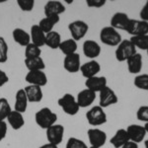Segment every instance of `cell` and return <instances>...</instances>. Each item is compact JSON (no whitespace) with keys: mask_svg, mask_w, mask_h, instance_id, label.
Instances as JSON below:
<instances>
[{"mask_svg":"<svg viewBox=\"0 0 148 148\" xmlns=\"http://www.w3.org/2000/svg\"><path fill=\"white\" fill-rule=\"evenodd\" d=\"M83 53L89 58H96L101 54V47L95 40H87L83 44Z\"/></svg>","mask_w":148,"mask_h":148,"instance_id":"obj_18","label":"cell"},{"mask_svg":"<svg viewBox=\"0 0 148 148\" xmlns=\"http://www.w3.org/2000/svg\"><path fill=\"white\" fill-rule=\"evenodd\" d=\"M8 59V45L3 37H0V63H4Z\"/></svg>","mask_w":148,"mask_h":148,"instance_id":"obj_35","label":"cell"},{"mask_svg":"<svg viewBox=\"0 0 148 148\" xmlns=\"http://www.w3.org/2000/svg\"><path fill=\"white\" fill-rule=\"evenodd\" d=\"M27 95L28 101L31 103H39L42 99V88L36 85H28L24 88Z\"/></svg>","mask_w":148,"mask_h":148,"instance_id":"obj_23","label":"cell"},{"mask_svg":"<svg viewBox=\"0 0 148 148\" xmlns=\"http://www.w3.org/2000/svg\"><path fill=\"white\" fill-rule=\"evenodd\" d=\"M126 32L131 37H137V36L148 35V23L142 20H134L130 19Z\"/></svg>","mask_w":148,"mask_h":148,"instance_id":"obj_8","label":"cell"},{"mask_svg":"<svg viewBox=\"0 0 148 148\" xmlns=\"http://www.w3.org/2000/svg\"><path fill=\"white\" fill-rule=\"evenodd\" d=\"M100 70H101V65L96 60L88 61V62L82 64L80 67L81 73H82L83 77H85L86 79L97 76V74L100 72Z\"/></svg>","mask_w":148,"mask_h":148,"instance_id":"obj_15","label":"cell"},{"mask_svg":"<svg viewBox=\"0 0 148 148\" xmlns=\"http://www.w3.org/2000/svg\"><path fill=\"white\" fill-rule=\"evenodd\" d=\"M95 99H96V93L86 88L78 93L76 101L78 103L79 108H87V107L91 106Z\"/></svg>","mask_w":148,"mask_h":148,"instance_id":"obj_16","label":"cell"},{"mask_svg":"<svg viewBox=\"0 0 148 148\" xmlns=\"http://www.w3.org/2000/svg\"><path fill=\"white\" fill-rule=\"evenodd\" d=\"M89 148H96V147H93V146H91V147H89Z\"/></svg>","mask_w":148,"mask_h":148,"instance_id":"obj_48","label":"cell"},{"mask_svg":"<svg viewBox=\"0 0 148 148\" xmlns=\"http://www.w3.org/2000/svg\"><path fill=\"white\" fill-rule=\"evenodd\" d=\"M28 98L27 95H26V92L24 89H20L18 90L17 93H16V99H15V111L19 112V113L23 114L26 112L28 107Z\"/></svg>","mask_w":148,"mask_h":148,"instance_id":"obj_24","label":"cell"},{"mask_svg":"<svg viewBox=\"0 0 148 148\" xmlns=\"http://www.w3.org/2000/svg\"><path fill=\"white\" fill-rule=\"evenodd\" d=\"M139 16L142 21H145V22L148 23V0L146 1V3L144 4V6L142 7L141 11L139 13Z\"/></svg>","mask_w":148,"mask_h":148,"instance_id":"obj_40","label":"cell"},{"mask_svg":"<svg viewBox=\"0 0 148 148\" xmlns=\"http://www.w3.org/2000/svg\"><path fill=\"white\" fill-rule=\"evenodd\" d=\"M0 99H1V98H0Z\"/></svg>","mask_w":148,"mask_h":148,"instance_id":"obj_50","label":"cell"},{"mask_svg":"<svg viewBox=\"0 0 148 148\" xmlns=\"http://www.w3.org/2000/svg\"><path fill=\"white\" fill-rule=\"evenodd\" d=\"M31 42L37 47L46 46V34L42 31L39 25H34L31 28Z\"/></svg>","mask_w":148,"mask_h":148,"instance_id":"obj_20","label":"cell"},{"mask_svg":"<svg viewBox=\"0 0 148 148\" xmlns=\"http://www.w3.org/2000/svg\"><path fill=\"white\" fill-rule=\"evenodd\" d=\"M6 0H0V3H2V2H5Z\"/></svg>","mask_w":148,"mask_h":148,"instance_id":"obj_47","label":"cell"},{"mask_svg":"<svg viewBox=\"0 0 148 148\" xmlns=\"http://www.w3.org/2000/svg\"><path fill=\"white\" fill-rule=\"evenodd\" d=\"M100 93V107L101 108H108V107L118 103V97L113 89L110 87H105Z\"/></svg>","mask_w":148,"mask_h":148,"instance_id":"obj_10","label":"cell"},{"mask_svg":"<svg viewBox=\"0 0 148 148\" xmlns=\"http://www.w3.org/2000/svg\"><path fill=\"white\" fill-rule=\"evenodd\" d=\"M65 148H88L83 140L76 137H70L67 140Z\"/></svg>","mask_w":148,"mask_h":148,"instance_id":"obj_36","label":"cell"},{"mask_svg":"<svg viewBox=\"0 0 148 148\" xmlns=\"http://www.w3.org/2000/svg\"><path fill=\"white\" fill-rule=\"evenodd\" d=\"M12 112V109L8 101L5 98L0 99V121H4L8 118V116Z\"/></svg>","mask_w":148,"mask_h":148,"instance_id":"obj_32","label":"cell"},{"mask_svg":"<svg viewBox=\"0 0 148 148\" xmlns=\"http://www.w3.org/2000/svg\"><path fill=\"white\" fill-rule=\"evenodd\" d=\"M35 121L40 128L47 130L51 125H56L57 116L49 108H42L36 113Z\"/></svg>","mask_w":148,"mask_h":148,"instance_id":"obj_1","label":"cell"},{"mask_svg":"<svg viewBox=\"0 0 148 148\" xmlns=\"http://www.w3.org/2000/svg\"><path fill=\"white\" fill-rule=\"evenodd\" d=\"M130 21V18L128 17L127 14L123 13V12H116L111 19V27H113L116 30L126 31Z\"/></svg>","mask_w":148,"mask_h":148,"instance_id":"obj_13","label":"cell"},{"mask_svg":"<svg viewBox=\"0 0 148 148\" xmlns=\"http://www.w3.org/2000/svg\"><path fill=\"white\" fill-rule=\"evenodd\" d=\"M61 44V37L56 31H51V32L46 34V46L51 47L52 49H58Z\"/></svg>","mask_w":148,"mask_h":148,"instance_id":"obj_29","label":"cell"},{"mask_svg":"<svg viewBox=\"0 0 148 148\" xmlns=\"http://www.w3.org/2000/svg\"><path fill=\"white\" fill-rule=\"evenodd\" d=\"M8 81H9V77L7 76V74L3 70L0 69V87L4 86Z\"/></svg>","mask_w":148,"mask_h":148,"instance_id":"obj_42","label":"cell"},{"mask_svg":"<svg viewBox=\"0 0 148 148\" xmlns=\"http://www.w3.org/2000/svg\"><path fill=\"white\" fill-rule=\"evenodd\" d=\"M18 6L20 7V9L22 11L25 12H30L34 9L35 6V1L34 0H18L17 1Z\"/></svg>","mask_w":148,"mask_h":148,"instance_id":"obj_37","label":"cell"},{"mask_svg":"<svg viewBox=\"0 0 148 148\" xmlns=\"http://www.w3.org/2000/svg\"><path fill=\"white\" fill-rule=\"evenodd\" d=\"M86 4L91 8H101L106 4V0H87Z\"/></svg>","mask_w":148,"mask_h":148,"instance_id":"obj_39","label":"cell"},{"mask_svg":"<svg viewBox=\"0 0 148 148\" xmlns=\"http://www.w3.org/2000/svg\"><path fill=\"white\" fill-rule=\"evenodd\" d=\"M88 139L91 144V146L96 148H101L104 146L107 141V134L105 131L99 128H90L88 130Z\"/></svg>","mask_w":148,"mask_h":148,"instance_id":"obj_7","label":"cell"},{"mask_svg":"<svg viewBox=\"0 0 148 148\" xmlns=\"http://www.w3.org/2000/svg\"><path fill=\"white\" fill-rule=\"evenodd\" d=\"M86 119L90 125L99 126L107 123V114L104 109L100 106H95L86 113Z\"/></svg>","mask_w":148,"mask_h":148,"instance_id":"obj_4","label":"cell"},{"mask_svg":"<svg viewBox=\"0 0 148 148\" xmlns=\"http://www.w3.org/2000/svg\"><path fill=\"white\" fill-rule=\"evenodd\" d=\"M26 81L30 85H36L39 87L46 86L47 83V77L46 73L42 70L38 71H29L26 75Z\"/></svg>","mask_w":148,"mask_h":148,"instance_id":"obj_12","label":"cell"},{"mask_svg":"<svg viewBox=\"0 0 148 148\" xmlns=\"http://www.w3.org/2000/svg\"><path fill=\"white\" fill-rule=\"evenodd\" d=\"M100 40L103 44L110 47H118L121 42V36L118 30L111 26L103 28L100 32Z\"/></svg>","mask_w":148,"mask_h":148,"instance_id":"obj_2","label":"cell"},{"mask_svg":"<svg viewBox=\"0 0 148 148\" xmlns=\"http://www.w3.org/2000/svg\"><path fill=\"white\" fill-rule=\"evenodd\" d=\"M64 135V127L61 125H53L47 130V138L49 143L58 145L62 142Z\"/></svg>","mask_w":148,"mask_h":148,"instance_id":"obj_9","label":"cell"},{"mask_svg":"<svg viewBox=\"0 0 148 148\" xmlns=\"http://www.w3.org/2000/svg\"><path fill=\"white\" fill-rule=\"evenodd\" d=\"M147 51V56H148V49H147V51Z\"/></svg>","mask_w":148,"mask_h":148,"instance_id":"obj_49","label":"cell"},{"mask_svg":"<svg viewBox=\"0 0 148 148\" xmlns=\"http://www.w3.org/2000/svg\"><path fill=\"white\" fill-rule=\"evenodd\" d=\"M130 40L134 45V47L136 49H143V51H147L148 49V35L131 37Z\"/></svg>","mask_w":148,"mask_h":148,"instance_id":"obj_31","label":"cell"},{"mask_svg":"<svg viewBox=\"0 0 148 148\" xmlns=\"http://www.w3.org/2000/svg\"><path fill=\"white\" fill-rule=\"evenodd\" d=\"M136 53V47L130 40H123L116 49V58L118 61H126L130 56Z\"/></svg>","mask_w":148,"mask_h":148,"instance_id":"obj_3","label":"cell"},{"mask_svg":"<svg viewBox=\"0 0 148 148\" xmlns=\"http://www.w3.org/2000/svg\"><path fill=\"white\" fill-rule=\"evenodd\" d=\"M58 49H60V51L62 52V53L65 54V56H69V54H72L76 52V49H77V42L73 39L65 40H63V42H61Z\"/></svg>","mask_w":148,"mask_h":148,"instance_id":"obj_30","label":"cell"},{"mask_svg":"<svg viewBox=\"0 0 148 148\" xmlns=\"http://www.w3.org/2000/svg\"><path fill=\"white\" fill-rule=\"evenodd\" d=\"M7 120H8V123H9V125H11V127L15 130H20V128L25 125L23 114L19 113V112H16V111H12L10 114L8 116V118H7Z\"/></svg>","mask_w":148,"mask_h":148,"instance_id":"obj_26","label":"cell"},{"mask_svg":"<svg viewBox=\"0 0 148 148\" xmlns=\"http://www.w3.org/2000/svg\"><path fill=\"white\" fill-rule=\"evenodd\" d=\"M58 105L65 114L69 116H75L79 112V106L76 99L71 94H64L60 99H58Z\"/></svg>","mask_w":148,"mask_h":148,"instance_id":"obj_5","label":"cell"},{"mask_svg":"<svg viewBox=\"0 0 148 148\" xmlns=\"http://www.w3.org/2000/svg\"><path fill=\"white\" fill-rule=\"evenodd\" d=\"M134 85L138 89L148 91V74H139L134 78Z\"/></svg>","mask_w":148,"mask_h":148,"instance_id":"obj_34","label":"cell"},{"mask_svg":"<svg viewBox=\"0 0 148 148\" xmlns=\"http://www.w3.org/2000/svg\"><path fill=\"white\" fill-rule=\"evenodd\" d=\"M80 56L78 53H72L66 56L63 60V66L66 71L69 73H76L80 70Z\"/></svg>","mask_w":148,"mask_h":148,"instance_id":"obj_14","label":"cell"},{"mask_svg":"<svg viewBox=\"0 0 148 148\" xmlns=\"http://www.w3.org/2000/svg\"><path fill=\"white\" fill-rule=\"evenodd\" d=\"M42 54V49L34 44H29L25 49V56L26 58H34L39 57Z\"/></svg>","mask_w":148,"mask_h":148,"instance_id":"obj_33","label":"cell"},{"mask_svg":"<svg viewBox=\"0 0 148 148\" xmlns=\"http://www.w3.org/2000/svg\"><path fill=\"white\" fill-rule=\"evenodd\" d=\"M13 36V40L17 42L18 45H20L21 47H27L29 44H31V36L26 32L25 30L21 28H17L13 31L12 33Z\"/></svg>","mask_w":148,"mask_h":148,"instance_id":"obj_25","label":"cell"},{"mask_svg":"<svg viewBox=\"0 0 148 148\" xmlns=\"http://www.w3.org/2000/svg\"><path fill=\"white\" fill-rule=\"evenodd\" d=\"M144 146H145V148H148V139H147V140H145V142H144Z\"/></svg>","mask_w":148,"mask_h":148,"instance_id":"obj_46","label":"cell"},{"mask_svg":"<svg viewBox=\"0 0 148 148\" xmlns=\"http://www.w3.org/2000/svg\"><path fill=\"white\" fill-rule=\"evenodd\" d=\"M39 148H58V146L54 144H51V143H47V144L42 145V146Z\"/></svg>","mask_w":148,"mask_h":148,"instance_id":"obj_44","label":"cell"},{"mask_svg":"<svg viewBox=\"0 0 148 148\" xmlns=\"http://www.w3.org/2000/svg\"><path fill=\"white\" fill-rule=\"evenodd\" d=\"M45 15L46 17L49 16H59L65 11V7L60 1H49L45 5Z\"/></svg>","mask_w":148,"mask_h":148,"instance_id":"obj_19","label":"cell"},{"mask_svg":"<svg viewBox=\"0 0 148 148\" xmlns=\"http://www.w3.org/2000/svg\"><path fill=\"white\" fill-rule=\"evenodd\" d=\"M85 86L87 89L97 93L101 92L105 87H107V78L104 76H95L86 80Z\"/></svg>","mask_w":148,"mask_h":148,"instance_id":"obj_17","label":"cell"},{"mask_svg":"<svg viewBox=\"0 0 148 148\" xmlns=\"http://www.w3.org/2000/svg\"><path fill=\"white\" fill-rule=\"evenodd\" d=\"M126 132L128 134L130 141H133L135 143H139L144 139L146 135V130L144 126L139 125H130L126 127Z\"/></svg>","mask_w":148,"mask_h":148,"instance_id":"obj_11","label":"cell"},{"mask_svg":"<svg viewBox=\"0 0 148 148\" xmlns=\"http://www.w3.org/2000/svg\"><path fill=\"white\" fill-rule=\"evenodd\" d=\"M26 67L29 69V71H38L44 70L46 68L44 59L40 56L34 57V58H26L25 59Z\"/></svg>","mask_w":148,"mask_h":148,"instance_id":"obj_28","label":"cell"},{"mask_svg":"<svg viewBox=\"0 0 148 148\" xmlns=\"http://www.w3.org/2000/svg\"><path fill=\"white\" fill-rule=\"evenodd\" d=\"M59 22V16H49V17H45L40 21L39 27L42 29V31L45 34L51 32L54 25H56Z\"/></svg>","mask_w":148,"mask_h":148,"instance_id":"obj_27","label":"cell"},{"mask_svg":"<svg viewBox=\"0 0 148 148\" xmlns=\"http://www.w3.org/2000/svg\"><path fill=\"white\" fill-rule=\"evenodd\" d=\"M126 62H127V69L131 74H137L141 71L143 61L140 53L136 52L135 54H133L126 60Z\"/></svg>","mask_w":148,"mask_h":148,"instance_id":"obj_22","label":"cell"},{"mask_svg":"<svg viewBox=\"0 0 148 148\" xmlns=\"http://www.w3.org/2000/svg\"><path fill=\"white\" fill-rule=\"evenodd\" d=\"M121 148H138V144H137V143H135V142H133V141H130H130L126 142Z\"/></svg>","mask_w":148,"mask_h":148,"instance_id":"obj_43","label":"cell"},{"mask_svg":"<svg viewBox=\"0 0 148 148\" xmlns=\"http://www.w3.org/2000/svg\"><path fill=\"white\" fill-rule=\"evenodd\" d=\"M7 134V123L5 121H0V141L5 138Z\"/></svg>","mask_w":148,"mask_h":148,"instance_id":"obj_41","label":"cell"},{"mask_svg":"<svg viewBox=\"0 0 148 148\" xmlns=\"http://www.w3.org/2000/svg\"><path fill=\"white\" fill-rule=\"evenodd\" d=\"M144 128H145V130H146V133H148V123H145Z\"/></svg>","mask_w":148,"mask_h":148,"instance_id":"obj_45","label":"cell"},{"mask_svg":"<svg viewBox=\"0 0 148 148\" xmlns=\"http://www.w3.org/2000/svg\"><path fill=\"white\" fill-rule=\"evenodd\" d=\"M130 141V137L125 128H120L116 131L114 136L111 138L110 142L114 148H121L126 142Z\"/></svg>","mask_w":148,"mask_h":148,"instance_id":"obj_21","label":"cell"},{"mask_svg":"<svg viewBox=\"0 0 148 148\" xmlns=\"http://www.w3.org/2000/svg\"><path fill=\"white\" fill-rule=\"evenodd\" d=\"M68 30L70 32L72 39L75 40H79L85 37L89 30L88 24L82 20H76L68 25Z\"/></svg>","mask_w":148,"mask_h":148,"instance_id":"obj_6","label":"cell"},{"mask_svg":"<svg viewBox=\"0 0 148 148\" xmlns=\"http://www.w3.org/2000/svg\"><path fill=\"white\" fill-rule=\"evenodd\" d=\"M136 118L140 121L148 123V106H141L137 110Z\"/></svg>","mask_w":148,"mask_h":148,"instance_id":"obj_38","label":"cell"}]
</instances>
